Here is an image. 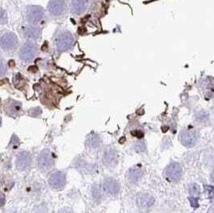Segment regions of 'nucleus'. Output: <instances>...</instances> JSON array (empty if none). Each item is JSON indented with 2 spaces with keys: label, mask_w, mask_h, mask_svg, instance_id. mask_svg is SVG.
<instances>
[{
  "label": "nucleus",
  "mask_w": 214,
  "mask_h": 213,
  "mask_svg": "<svg viewBox=\"0 0 214 213\" xmlns=\"http://www.w3.org/2000/svg\"><path fill=\"white\" fill-rule=\"evenodd\" d=\"M104 188L111 195L117 194L119 191V185L116 180L113 178H108L104 183Z\"/></svg>",
  "instance_id": "13"
},
{
  "label": "nucleus",
  "mask_w": 214,
  "mask_h": 213,
  "mask_svg": "<svg viewBox=\"0 0 214 213\" xmlns=\"http://www.w3.org/2000/svg\"><path fill=\"white\" fill-rule=\"evenodd\" d=\"M38 167L43 172H48L54 167L55 162L52 154L49 150H44L38 157Z\"/></svg>",
  "instance_id": "1"
},
{
  "label": "nucleus",
  "mask_w": 214,
  "mask_h": 213,
  "mask_svg": "<svg viewBox=\"0 0 214 213\" xmlns=\"http://www.w3.org/2000/svg\"><path fill=\"white\" fill-rule=\"evenodd\" d=\"M132 135H134L135 136L138 137V138H142L143 135H144L143 132H141V131H136V132H132Z\"/></svg>",
  "instance_id": "23"
},
{
  "label": "nucleus",
  "mask_w": 214,
  "mask_h": 213,
  "mask_svg": "<svg viewBox=\"0 0 214 213\" xmlns=\"http://www.w3.org/2000/svg\"><path fill=\"white\" fill-rule=\"evenodd\" d=\"M36 45L35 43L28 42V43H24L23 46L22 47L19 55L22 60L25 62H29L33 59L36 55Z\"/></svg>",
  "instance_id": "6"
},
{
  "label": "nucleus",
  "mask_w": 214,
  "mask_h": 213,
  "mask_svg": "<svg viewBox=\"0 0 214 213\" xmlns=\"http://www.w3.org/2000/svg\"><path fill=\"white\" fill-rule=\"evenodd\" d=\"M21 111V103L17 101H12L7 107V113L10 115H16Z\"/></svg>",
  "instance_id": "18"
},
{
  "label": "nucleus",
  "mask_w": 214,
  "mask_h": 213,
  "mask_svg": "<svg viewBox=\"0 0 214 213\" xmlns=\"http://www.w3.org/2000/svg\"><path fill=\"white\" fill-rule=\"evenodd\" d=\"M31 160L32 159H31V154L28 152L23 151L21 153H19L16 159L17 168L21 171L26 170L31 165Z\"/></svg>",
  "instance_id": "8"
},
{
  "label": "nucleus",
  "mask_w": 214,
  "mask_h": 213,
  "mask_svg": "<svg viewBox=\"0 0 214 213\" xmlns=\"http://www.w3.org/2000/svg\"><path fill=\"white\" fill-rule=\"evenodd\" d=\"M145 145L143 142L138 141L136 142V144H134V150L137 151H144Z\"/></svg>",
  "instance_id": "21"
},
{
  "label": "nucleus",
  "mask_w": 214,
  "mask_h": 213,
  "mask_svg": "<svg viewBox=\"0 0 214 213\" xmlns=\"http://www.w3.org/2000/svg\"><path fill=\"white\" fill-rule=\"evenodd\" d=\"M189 193L193 196H197L200 194V187L197 184H193L189 187Z\"/></svg>",
  "instance_id": "20"
},
{
  "label": "nucleus",
  "mask_w": 214,
  "mask_h": 213,
  "mask_svg": "<svg viewBox=\"0 0 214 213\" xmlns=\"http://www.w3.org/2000/svg\"><path fill=\"white\" fill-rule=\"evenodd\" d=\"M211 180H212V182H214V171L212 172V174H211Z\"/></svg>",
  "instance_id": "27"
},
{
  "label": "nucleus",
  "mask_w": 214,
  "mask_h": 213,
  "mask_svg": "<svg viewBox=\"0 0 214 213\" xmlns=\"http://www.w3.org/2000/svg\"><path fill=\"white\" fill-rule=\"evenodd\" d=\"M88 7V0H72L71 9L76 14H82Z\"/></svg>",
  "instance_id": "14"
},
{
  "label": "nucleus",
  "mask_w": 214,
  "mask_h": 213,
  "mask_svg": "<svg viewBox=\"0 0 214 213\" xmlns=\"http://www.w3.org/2000/svg\"><path fill=\"white\" fill-rule=\"evenodd\" d=\"M59 213H74V212L71 211V210H70V209L64 208V209H62V210H60V211H59Z\"/></svg>",
  "instance_id": "25"
},
{
  "label": "nucleus",
  "mask_w": 214,
  "mask_h": 213,
  "mask_svg": "<svg viewBox=\"0 0 214 213\" xmlns=\"http://www.w3.org/2000/svg\"><path fill=\"white\" fill-rule=\"evenodd\" d=\"M205 189L208 191V192H209V195H212V196H214V188L213 187H210V186H208V187H205Z\"/></svg>",
  "instance_id": "24"
},
{
  "label": "nucleus",
  "mask_w": 214,
  "mask_h": 213,
  "mask_svg": "<svg viewBox=\"0 0 214 213\" xmlns=\"http://www.w3.org/2000/svg\"><path fill=\"white\" fill-rule=\"evenodd\" d=\"M92 194H93V197L94 199L96 200H99L100 201L101 198H102V193H101V190L100 189V187H98L97 185L96 186H94L92 188Z\"/></svg>",
  "instance_id": "19"
},
{
  "label": "nucleus",
  "mask_w": 214,
  "mask_h": 213,
  "mask_svg": "<svg viewBox=\"0 0 214 213\" xmlns=\"http://www.w3.org/2000/svg\"><path fill=\"white\" fill-rule=\"evenodd\" d=\"M143 175V171L141 168L134 167L130 168L127 172V180L131 184H137L141 180Z\"/></svg>",
  "instance_id": "12"
},
{
  "label": "nucleus",
  "mask_w": 214,
  "mask_h": 213,
  "mask_svg": "<svg viewBox=\"0 0 214 213\" xmlns=\"http://www.w3.org/2000/svg\"><path fill=\"white\" fill-rule=\"evenodd\" d=\"M48 183L52 189H63L66 184V175L62 172H55L50 175Z\"/></svg>",
  "instance_id": "5"
},
{
  "label": "nucleus",
  "mask_w": 214,
  "mask_h": 213,
  "mask_svg": "<svg viewBox=\"0 0 214 213\" xmlns=\"http://www.w3.org/2000/svg\"><path fill=\"white\" fill-rule=\"evenodd\" d=\"M4 11H3V10H2V13H1V23H3V21H4Z\"/></svg>",
  "instance_id": "26"
},
{
  "label": "nucleus",
  "mask_w": 214,
  "mask_h": 213,
  "mask_svg": "<svg viewBox=\"0 0 214 213\" xmlns=\"http://www.w3.org/2000/svg\"><path fill=\"white\" fill-rule=\"evenodd\" d=\"M43 17V11L40 7L31 6L26 11V19L31 24L38 23Z\"/></svg>",
  "instance_id": "3"
},
{
  "label": "nucleus",
  "mask_w": 214,
  "mask_h": 213,
  "mask_svg": "<svg viewBox=\"0 0 214 213\" xmlns=\"http://www.w3.org/2000/svg\"><path fill=\"white\" fill-rule=\"evenodd\" d=\"M164 175L169 181H178L182 175V167L180 163L176 162L170 163L165 169Z\"/></svg>",
  "instance_id": "2"
},
{
  "label": "nucleus",
  "mask_w": 214,
  "mask_h": 213,
  "mask_svg": "<svg viewBox=\"0 0 214 213\" xmlns=\"http://www.w3.org/2000/svg\"><path fill=\"white\" fill-rule=\"evenodd\" d=\"M24 35L27 38L36 39L39 37V30L36 26H27L24 31Z\"/></svg>",
  "instance_id": "17"
},
{
  "label": "nucleus",
  "mask_w": 214,
  "mask_h": 213,
  "mask_svg": "<svg viewBox=\"0 0 214 213\" xmlns=\"http://www.w3.org/2000/svg\"><path fill=\"white\" fill-rule=\"evenodd\" d=\"M17 36L11 32L4 34L1 38V47L3 50H10L14 49L17 46Z\"/></svg>",
  "instance_id": "7"
},
{
  "label": "nucleus",
  "mask_w": 214,
  "mask_h": 213,
  "mask_svg": "<svg viewBox=\"0 0 214 213\" xmlns=\"http://www.w3.org/2000/svg\"><path fill=\"white\" fill-rule=\"evenodd\" d=\"M104 163L107 166H114L117 162V155L116 151L112 149H107L104 156Z\"/></svg>",
  "instance_id": "15"
},
{
  "label": "nucleus",
  "mask_w": 214,
  "mask_h": 213,
  "mask_svg": "<svg viewBox=\"0 0 214 213\" xmlns=\"http://www.w3.org/2000/svg\"><path fill=\"white\" fill-rule=\"evenodd\" d=\"M154 198L147 193H139L136 196V203L141 208H149L153 205Z\"/></svg>",
  "instance_id": "10"
},
{
  "label": "nucleus",
  "mask_w": 214,
  "mask_h": 213,
  "mask_svg": "<svg viewBox=\"0 0 214 213\" xmlns=\"http://www.w3.org/2000/svg\"><path fill=\"white\" fill-rule=\"evenodd\" d=\"M208 118V114L205 111H201V112L199 113V115H197V119L199 120H206Z\"/></svg>",
  "instance_id": "22"
},
{
  "label": "nucleus",
  "mask_w": 214,
  "mask_h": 213,
  "mask_svg": "<svg viewBox=\"0 0 214 213\" xmlns=\"http://www.w3.org/2000/svg\"><path fill=\"white\" fill-rule=\"evenodd\" d=\"M74 44V38L68 31L64 32L57 38L56 47L60 51H65L69 50Z\"/></svg>",
  "instance_id": "4"
},
{
  "label": "nucleus",
  "mask_w": 214,
  "mask_h": 213,
  "mask_svg": "<svg viewBox=\"0 0 214 213\" xmlns=\"http://www.w3.org/2000/svg\"><path fill=\"white\" fill-rule=\"evenodd\" d=\"M64 8L65 2L64 0H51L48 4L49 12L55 16L62 14L64 11Z\"/></svg>",
  "instance_id": "11"
},
{
  "label": "nucleus",
  "mask_w": 214,
  "mask_h": 213,
  "mask_svg": "<svg viewBox=\"0 0 214 213\" xmlns=\"http://www.w3.org/2000/svg\"><path fill=\"white\" fill-rule=\"evenodd\" d=\"M100 144H101V140L100 138L97 135L92 134L89 135L86 141V145L89 148L95 149L98 148L100 147Z\"/></svg>",
  "instance_id": "16"
},
{
  "label": "nucleus",
  "mask_w": 214,
  "mask_h": 213,
  "mask_svg": "<svg viewBox=\"0 0 214 213\" xmlns=\"http://www.w3.org/2000/svg\"><path fill=\"white\" fill-rule=\"evenodd\" d=\"M198 139V134L196 132H184L181 134V141L184 146L192 148Z\"/></svg>",
  "instance_id": "9"
}]
</instances>
